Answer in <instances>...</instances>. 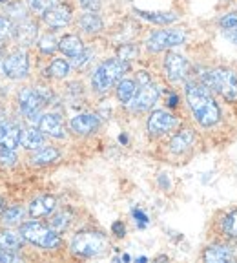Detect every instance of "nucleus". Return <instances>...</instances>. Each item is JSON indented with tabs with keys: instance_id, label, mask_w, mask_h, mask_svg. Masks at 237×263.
Instances as JSON below:
<instances>
[{
	"instance_id": "nucleus-8",
	"label": "nucleus",
	"mask_w": 237,
	"mask_h": 263,
	"mask_svg": "<svg viewBox=\"0 0 237 263\" xmlns=\"http://www.w3.org/2000/svg\"><path fill=\"white\" fill-rule=\"evenodd\" d=\"M213 71L215 79V91L223 95L226 101H237V75L235 71L226 68H217Z\"/></svg>"
},
{
	"instance_id": "nucleus-30",
	"label": "nucleus",
	"mask_w": 237,
	"mask_h": 263,
	"mask_svg": "<svg viewBox=\"0 0 237 263\" xmlns=\"http://www.w3.org/2000/svg\"><path fill=\"white\" fill-rule=\"evenodd\" d=\"M38 49H41L44 55H51L55 53L58 49V42L57 39L53 37V35H44V37H41V41H38Z\"/></svg>"
},
{
	"instance_id": "nucleus-41",
	"label": "nucleus",
	"mask_w": 237,
	"mask_h": 263,
	"mask_svg": "<svg viewBox=\"0 0 237 263\" xmlns=\"http://www.w3.org/2000/svg\"><path fill=\"white\" fill-rule=\"evenodd\" d=\"M81 6L84 9H88V11H97L101 2L98 0H81Z\"/></svg>"
},
{
	"instance_id": "nucleus-21",
	"label": "nucleus",
	"mask_w": 237,
	"mask_h": 263,
	"mask_svg": "<svg viewBox=\"0 0 237 263\" xmlns=\"http://www.w3.org/2000/svg\"><path fill=\"white\" fill-rule=\"evenodd\" d=\"M21 144L28 150H37L44 144V132L41 128H28L22 130V141Z\"/></svg>"
},
{
	"instance_id": "nucleus-43",
	"label": "nucleus",
	"mask_w": 237,
	"mask_h": 263,
	"mask_svg": "<svg viewBox=\"0 0 237 263\" xmlns=\"http://www.w3.org/2000/svg\"><path fill=\"white\" fill-rule=\"evenodd\" d=\"M225 35L237 46V28H232V29H225Z\"/></svg>"
},
{
	"instance_id": "nucleus-34",
	"label": "nucleus",
	"mask_w": 237,
	"mask_h": 263,
	"mask_svg": "<svg viewBox=\"0 0 237 263\" xmlns=\"http://www.w3.org/2000/svg\"><path fill=\"white\" fill-rule=\"evenodd\" d=\"M139 55V48L133 44H123L121 48L117 49V57L121 59V61L128 62V61H133L135 57Z\"/></svg>"
},
{
	"instance_id": "nucleus-6",
	"label": "nucleus",
	"mask_w": 237,
	"mask_h": 263,
	"mask_svg": "<svg viewBox=\"0 0 237 263\" xmlns=\"http://www.w3.org/2000/svg\"><path fill=\"white\" fill-rule=\"evenodd\" d=\"M186 41V33L181 29H163V31L151 33L146 41V48L151 53H159L163 49L179 46Z\"/></svg>"
},
{
	"instance_id": "nucleus-45",
	"label": "nucleus",
	"mask_w": 237,
	"mask_h": 263,
	"mask_svg": "<svg viewBox=\"0 0 237 263\" xmlns=\"http://www.w3.org/2000/svg\"><path fill=\"white\" fill-rule=\"evenodd\" d=\"M4 212V201H2V199H0V214Z\"/></svg>"
},
{
	"instance_id": "nucleus-35",
	"label": "nucleus",
	"mask_w": 237,
	"mask_h": 263,
	"mask_svg": "<svg viewBox=\"0 0 237 263\" xmlns=\"http://www.w3.org/2000/svg\"><path fill=\"white\" fill-rule=\"evenodd\" d=\"M13 24L9 18H6V16H0V46H2V42H6L9 37L13 35Z\"/></svg>"
},
{
	"instance_id": "nucleus-7",
	"label": "nucleus",
	"mask_w": 237,
	"mask_h": 263,
	"mask_svg": "<svg viewBox=\"0 0 237 263\" xmlns=\"http://www.w3.org/2000/svg\"><path fill=\"white\" fill-rule=\"evenodd\" d=\"M2 70H4L6 77L13 79V81H18V79L28 77L29 61H28V55H26V51H22V49H16V51L9 53L8 57L4 59V66H2Z\"/></svg>"
},
{
	"instance_id": "nucleus-31",
	"label": "nucleus",
	"mask_w": 237,
	"mask_h": 263,
	"mask_svg": "<svg viewBox=\"0 0 237 263\" xmlns=\"http://www.w3.org/2000/svg\"><path fill=\"white\" fill-rule=\"evenodd\" d=\"M223 232L230 238H235L237 236V210L230 212L225 219H223Z\"/></svg>"
},
{
	"instance_id": "nucleus-1",
	"label": "nucleus",
	"mask_w": 237,
	"mask_h": 263,
	"mask_svg": "<svg viewBox=\"0 0 237 263\" xmlns=\"http://www.w3.org/2000/svg\"><path fill=\"white\" fill-rule=\"evenodd\" d=\"M186 101H188L190 110L201 126H213L221 117L219 106L215 104L205 84L188 82L186 84Z\"/></svg>"
},
{
	"instance_id": "nucleus-3",
	"label": "nucleus",
	"mask_w": 237,
	"mask_h": 263,
	"mask_svg": "<svg viewBox=\"0 0 237 263\" xmlns=\"http://www.w3.org/2000/svg\"><path fill=\"white\" fill-rule=\"evenodd\" d=\"M21 234L26 241L41 247V249H46V251H55V249L61 247V238H58L57 230L49 229V227L42 225V223L37 221L24 223L21 227Z\"/></svg>"
},
{
	"instance_id": "nucleus-24",
	"label": "nucleus",
	"mask_w": 237,
	"mask_h": 263,
	"mask_svg": "<svg viewBox=\"0 0 237 263\" xmlns=\"http://www.w3.org/2000/svg\"><path fill=\"white\" fill-rule=\"evenodd\" d=\"M192 143H193V132L181 130V132H177L175 136L172 137V141H170V150H172L173 154H181V152H184Z\"/></svg>"
},
{
	"instance_id": "nucleus-33",
	"label": "nucleus",
	"mask_w": 237,
	"mask_h": 263,
	"mask_svg": "<svg viewBox=\"0 0 237 263\" xmlns=\"http://www.w3.org/2000/svg\"><path fill=\"white\" fill-rule=\"evenodd\" d=\"M16 163V154L15 150L6 146H0V166L2 168H11Z\"/></svg>"
},
{
	"instance_id": "nucleus-25",
	"label": "nucleus",
	"mask_w": 237,
	"mask_h": 263,
	"mask_svg": "<svg viewBox=\"0 0 237 263\" xmlns=\"http://www.w3.org/2000/svg\"><path fill=\"white\" fill-rule=\"evenodd\" d=\"M135 93H137V84L131 79H123L117 84V99L123 104H130L133 101Z\"/></svg>"
},
{
	"instance_id": "nucleus-23",
	"label": "nucleus",
	"mask_w": 237,
	"mask_h": 263,
	"mask_svg": "<svg viewBox=\"0 0 237 263\" xmlns=\"http://www.w3.org/2000/svg\"><path fill=\"white\" fill-rule=\"evenodd\" d=\"M135 13L148 22L153 24H172L177 21L175 13H163V11H143V9H135Z\"/></svg>"
},
{
	"instance_id": "nucleus-11",
	"label": "nucleus",
	"mask_w": 237,
	"mask_h": 263,
	"mask_svg": "<svg viewBox=\"0 0 237 263\" xmlns=\"http://www.w3.org/2000/svg\"><path fill=\"white\" fill-rule=\"evenodd\" d=\"M44 22L49 28L58 29L70 24L71 21V8L68 4H55L53 8H49L48 11L42 15Z\"/></svg>"
},
{
	"instance_id": "nucleus-2",
	"label": "nucleus",
	"mask_w": 237,
	"mask_h": 263,
	"mask_svg": "<svg viewBox=\"0 0 237 263\" xmlns=\"http://www.w3.org/2000/svg\"><path fill=\"white\" fill-rule=\"evenodd\" d=\"M128 70V64L121 59H108L103 64L98 66L97 70L91 75V88L97 93H104L108 91L115 82H118L123 79L124 71Z\"/></svg>"
},
{
	"instance_id": "nucleus-28",
	"label": "nucleus",
	"mask_w": 237,
	"mask_h": 263,
	"mask_svg": "<svg viewBox=\"0 0 237 263\" xmlns=\"http://www.w3.org/2000/svg\"><path fill=\"white\" fill-rule=\"evenodd\" d=\"M70 70H71V64L68 61H64V59H55V61L49 64V73L57 79L68 77Z\"/></svg>"
},
{
	"instance_id": "nucleus-44",
	"label": "nucleus",
	"mask_w": 237,
	"mask_h": 263,
	"mask_svg": "<svg viewBox=\"0 0 237 263\" xmlns=\"http://www.w3.org/2000/svg\"><path fill=\"white\" fill-rule=\"evenodd\" d=\"M168 106H177V95L168 97Z\"/></svg>"
},
{
	"instance_id": "nucleus-46",
	"label": "nucleus",
	"mask_w": 237,
	"mask_h": 263,
	"mask_svg": "<svg viewBox=\"0 0 237 263\" xmlns=\"http://www.w3.org/2000/svg\"><path fill=\"white\" fill-rule=\"evenodd\" d=\"M4 66V61H2V49H0V68Z\"/></svg>"
},
{
	"instance_id": "nucleus-20",
	"label": "nucleus",
	"mask_w": 237,
	"mask_h": 263,
	"mask_svg": "<svg viewBox=\"0 0 237 263\" xmlns=\"http://www.w3.org/2000/svg\"><path fill=\"white\" fill-rule=\"evenodd\" d=\"M22 243H24L22 234L18 236L11 230L0 232V252H18L22 249Z\"/></svg>"
},
{
	"instance_id": "nucleus-14",
	"label": "nucleus",
	"mask_w": 237,
	"mask_h": 263,
	"mask_svg": "<svg viewBox=\"0 0 237 263\" xmlns=\"http://www.w3.org/2000/svg\"><path fill=\"white\" fill-rule=\"evenodd\" d=\"M101 124L98 115L95 114H78L75 117H71L70 128L75 134H81V136H88V134H93L95 130Z\"/></svg>"
},
{
	"instance_id": "nucleus-47",
	"label": "nucleus",
	"mask_w": 237,
	"mask_h": 263,
	"mask_svg": "<svg viewBox=\"0 0 237 263\" xmlns=\"http://www.w3.org/2000/svg\"><path fill=\"white\" fill-rule=\"evenodd\" d=\"M0 2H6V0H0Z\"/></svg>"
},
{
	"instance_id": "nucleus-13",
	"label": "nucleus",
	"mask_w": 237,
	"mask_h": 263,
	"mask_svg": "<svg viewBox=\"0 0 237 263\" xmlns=\"http://www.w3.org/2000/svg\"><path fill=\"white\" fill-rule=\"evenodd\" d=\"M13 35H15V41L18 42V46H31L33 42L37 41L38 28L29 18H22L13 29Z\"/></svg>"
},
{
	"instance_id": "nucleus-29",
	"label": "nucleus",
	"mask_w": 237,
	"mask_h": 263,
	"mask_svg": "<svg viewBox=\"0 0 237 263\" xmlns=\"http://www.w3.org/2000/svg\"><path fill=\"white\" fill-rule=\"evenodd\" d=\"M70 221H71L70 212H57L55 216H51V219H49V227H51L53 230H57V232H62V230L68 229Z\"/></svg>"
},
{
	"instance_id": "nucleus-15",
	"label": "nucleus",
	"mask_w": 237,
	"mask_h": 263,
	"mask_svg": "<svg viewBox=\"0 0 237 263\" xmlns=\"http://www.w3.org/2000/svg\"><path fill=\"white\" fill-rule=\"evenodd\" d=\"M38 128L44 132L46 136H51L55 139H64L66 137V126L62 123L61 115L57 114H46L38 121Z\"/></svg>"
},
{
	"instance_id": "nucleus-9",
	"label": "nucleus",
	"mask_w": 237,
	"mask_h": 263,
	"mask_svg": "<svg viewBox=\"0 0 237 263\" xmlns=\"http://www.w3.org/2000/svg\"><path fill=\"white\" fill-rule=\"evenodd\" d=\"M159 99V88L153 84V82H144V84H139L137 88V93H135L133 101H131V110L133 111H146L150 110L153 104L157 103Z\"/></svg>"
},
{
	"instance_id": "nucleus-40",
	"label": "nucleus",
	"mask_w": 237,
	"mask_h": 263,
	"mask_svg": "<svg viewBox=\"0 0 237 263\" xmlns=\"http://www.w3.org/2000/svg\"><path fill=\"white\" fill-rule=\"evenodd\" d=\"M133 218H135V221H137V225H139V227H146L148 225V218H146V214H144L143 210H133Z\"/></svg>"
},
{
	"instance_id": "nucleus-12",
	"label": "nucleus",
	"mask_w": 237,
	"mask_h": 263,
	"mask_svg": "<svg viewBox=\"0 0 237 263\" xmlns=\"http://www.w3.org/2000/svg\"><path fill=\"white\" fill-rule=\"evenodd\" d=\"M164 71L170 81H181L188 73V61L179 53H168L164 59Z\"/></svg>"
},
{
	"instance_id": "nucleus-37",
	"label": "nucleus",
	"mask_w": 237,
	"mask_h": 263,
	"mask_svg": "<svg viewBox=\"0 0 237 263\" xmlns=\"http://www.w3.org/2000/svg\"><path fill=\"white\" fill-rule=\"evenodd\" d=\"M8 15H11L13 18L22 21V18H26V9L21 6V2H13V4L8 6Z\"/></svg>"
},
{
	"instance_id": "nucleus-22",
	"label": "nucleus",
	"mask_w": 237,
	"mask_h": 263,
	"mask_svg": "<svg viewBox=\"0 0 237 263\" xmlns=\"http://www.w3.org/2000/svg\"><path fill=\"white\" fill-rule=\"evenodd\" d=\"M61 157V152L53 146H41L35 150V154L31 156L33 164H49L55 163V161Z\"/></svg>"
},
{
	"instance_id": "nucleus-26",
	"label": "nucleus",
	"mask_w": 237,
	"mask_h": 263,
	"mask_svg": "<svg viewBox=\"0 0 237 263\" xmlns=\"http://www.w3.org/2000/svg\"><path fill=\"white\" fill-rule=\"evenodd\" d=\"M78 26H81L82 31L86 33H98L103 29V21L95 11H86L78 18Z\"/></svg>"
},
{
	"instance_id": "nucleus-10",
	"label": "nucleus",
	"mask_w": 237,
	"mask_h": 263,
	"mask_svg": "<svg viewBox=\"0 0 237 263\" xmlns=\"http://www.w3.org/2000/svg\"><path fill=\"white\" fill-rule=\"evenodd\" d=\"M175 124H177L175 117L170 111H164V110L151 111V115L148 117V132H150L151 136H163V134L172 130Z\"/></svg>"
},
{
	"instance_id": "nucleus-38",
	"label": "nucleus",
	"mask_w": 237,
	"mask_h": 263,
	"mask_svg": "<svg viewBox=\"0 0 237 263\" xmlns=\"http://www.w3.org/2000/svg\"><path fill=\"white\" fill-rule=\"evenodd\" d=\"M219 26H221L223 29L237 28V13H228V15H225L221 21H219Z\"/></svg>"
},
{
	"instance_id": "nucleus-18",
	"label": "nucleus",
	"mask_w": 237,
	"mask_h": 263,
	"mask_svg": "<svg viewBox=\"0 0 237 263\" xmlns=\"http://www.w3.org/2000/svg\"><path fill=\"white\" fill-rule=\"evenodd\" d=\"M233 258L232 247L228 245H212L205 251L203 259L208 263H223V261H230Z\"/></svg>"
},
{
	"instance_id": "nucleus-19",
	"label": "nucleus",
	"mask_w": 237,
	"mask_h": 263,
	"mask_svg": "<svg viewBox=\"0 0 237 263\" xmlns=\"http://www.w3.org/2000/svg\"><path fill=\"white\" fill-rule=\"evenodd\" d=\"M58 49H61L64 55L73 59V57H78V55L84 51V44H82L81 37H77V35H66V37H62L61 42H58Z\"/></svg>"
},
{
	"instance_id": "nucleus-42",
	"label": "nucleus",
	"mask_w": 237,
	"mask_h": 263,
	"mask_svg": "<svg viewBox=\"0 0 237 263\" xmlns=\"http://www.w3.org/2000/svg\"><path fill=\"white\" fill-rule=\"evenodd\" d=\"M111 230H113V234L117 236V238H124V234H126V229H124L123 221H115L113 225H111Z\"/></svg>"
},
{
	"instance_id": "nucleus-17",
	"label": "nucleus",
	"mask_w": 237,
	"mask_h": 263,
	"mask_svg": "<svg viewBox=\"0 0 237 263\" xmlns=\"http://www.w3.org/2000/svg\"><path fill=\"white\" fill-rule=\"evenodd\" d=\"M55 206H57V201H55L53 196H41L31 201L29 214H31L33 218H44V216H49V214L53 212Z\"/></svg>"
},
{
	"instance_id": "nucleus-5",
	"label": "nucleus",
	"mask_w": 237,
	"mask_h": 263,
	"mask_svg": "<svg viewBox=\"0 0 237 263\" xmlns=\"http://www.w3.org/2000/svg\"><path fill=\"white\" fill-rule=\"evenodd\" d=\"M106 249L108 238L103 232H95V230L78 232L71 239V251L77 256H84V258H93V256L103 254Z\"/></svg>"
},
{
	"instance_id": "nucleus-16",
	"label": "nucleus",
	"mask_w": 237,
	"mask_h": 263,
	"mask_svg": "<svg viewBox=\"0 0 237 263\" xmlns=\"http://www.w3.org/2000/svg\"><path fill=\"white\" fill-rule=\"evenodd\" d=\"M22 141V130L15 123H2L0 124V146L15 150Z\"/></svg>"
},
{
	"instance_id": "nucleus-27",
	"label": "nucleus",
	"mask_w": 237,
	"mask_h": 263,
	"mask_svg": "<svg viewBox=\"0 0 237 263\" xmlns=\"http://www.w3.org/2000/svg\"><path fill=\"white\" fill-rule=\"evenodd\" d=\"M22 218H24V209H21V206H9L8 210L2 212V223L9 227L18 225L22 221Z\"/></svg>"
},
{
	"instance_id": "nucleus-4",
	"label": "nucleus",
	"mask_w": 237,
	"mask_h": 263,
	"mask_svg": "<svg viewBox=\"0 0 237 263\" xmlns=\"http://www.w3.org/2000/svg\"><path fill=\"white\" fill-rule=\"evenodd\" d=\"M48 101L49 93L44 88H24L18 93V108H21L22 115L31 123L41 121V111L48 104Z\"/></svg>"
},
{
	"instance_id": "nucleus-36",
	"label": "nucleus",
	"mask_w": 237,
	"mask_h": 263,
	"mask_svg": "<svg viewBox=\"0 0 237 263\" xmlns=\"http://www.w3.org/2000/svg\"><path fill=\"white\" fill-rule=\"evenodd\" d=\"M91 57H93V53L88 51V49H84L78 57H73V62H71V64H73L75 68H78V70H82V68H86V66L91 62Z\"/></svg>"
},
{
	"instance_id": "nucleus-39",
	"label": "nucleus",
	"mask_w": 237,
	"mask_h": 263,
	"mask_svg": "<svg viewBox=\"0 0 237 263\" xmlns=\"http://www.w3.org/2000/svg\"><path fill=\"white\" fill-rule=\"evenodd\" d=\"M21 261V258L15 252H0V263H15Z\"/></svg>"
},
{
	"instance_id": "nucleus-32",
	"label": "nucleus",
	"mask_w": 237,
	"mask_h": 263,
	"mask_svg": "<svg viewBox=\"0 0 237 263\" xmlns=\"http://www.w3.org/2000/svg\"><path fill=\"white\" fill-rule=\"evenodd\" d=\"M31 11H35L37 15H44L49 8H53L57 4V0H26Z\"/></svg>"
}]
</instances>
